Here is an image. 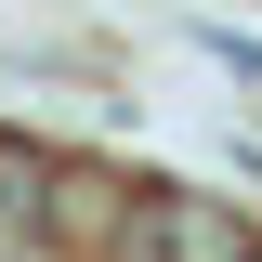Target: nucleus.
Here are the masks:
<instances>
[{
	"label": "nucleus",
	"instance_id": "1",
	"mask_svg": "<svg viewBox=\"0 0 262 262\" xmlns=\"http://www.w3.org/2000/svg\"><path fill=\"white\" fill-rule=\"evenodd\" d=\"M118 262H262V236H249V210H223V196H131Z\"/></svg>",
	"mask_w": 262,
	"mask_h": 262
}]
</instances>
